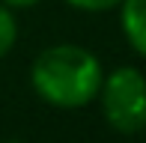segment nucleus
I'll list each match as a JSON object with an SVG mask.
<instances>
[{"instance_id": "f257e3e1", "label": "nucleus", "mask_w": 146, "mask_h": 143, "mask_svg": "<svg viewBox=\"0 0 146 143\" xmlns=\"http://www.w3.org/2000/svg\"><path fill=\"white\" fill-rule=\"evenodd\" d=\"M104 81V66L90 48L60 42L39 51L30 66V87L45 105L78 110L96 101Z\"/></svg>"}, {"instance_id": "f03ea898", "label": "nucleus", "mask_w": 146, "mask_h": 143, "mask_svg": "<svg viewBox=\"0 0 146 143\" xmlns=\"http://www.w3.org/2000/svg\"><path fill=\"white\" fill-rule=\"evenodd\" d=\"M96 101L116 134H140L146 128V75L137 66H116L108 72Z\"/></svg>"}, {"instance_id": "7ed1b4c3", "label": "nucleus", "mask_w": 146, "mask_h": 143, "mask_svg": "<svg viewBox=\"0 0 146 143\" xmlns=\"http://www.w3.org/2000/svg\"><path fill=\"white\" fill-rule=\"evenodd\" d=\"M119 9V27L125 42L134 54L146 57V0H122Z\"/></svg>"}, {"instance_id": "20e7f679", "label": "nucleus", "mask_w": 146, "mask_h": 143, "mask_svg": "<svg viewBox=\"0 0 146 143\" xmlns=\"http://www.w3.org/2000/svg\"><path fill=\"white\" fill-rule=\"evenodd\" d=\"M18 42V21H15V12L9 6L0 3V60L15 48Z\"/></svg>"}, {"instance_id": "39448f33", "label": "nucleus", "mask_w": 146, "mask_h": 143, "mask_svg": "<svg viewBox=\"0 0 146 143\" xmlns=\"http://www.w3.org/2000/svg\"><path fill=\"white\" fill-rule=\"evenodd\" d=\"M66 3L78 12H108V9H116L122 0H66Z\"/></svg>"}, {"instance_id": "423d86ee", "label": "nucleus", "mask_w": 146, "mask_h": 143, "mask_svg": "<svg viewBox=\"0 0 146 143\" xmlns=\"http://www.w3.org/2000/svg\"><path fill=\"white\" fill-rule=\"evenodd\" d=\"M3 6H9L12 12L15 9H30V6H36V3H42V0H0Z\"/></svg>"}, {"instance_id": "0eeeda50", "label": "nucleus", "mask_w": 146, "mask_h": 143, "mask_svg": "<svg viewBox=\"0 0 146 143\" xmlns=\"http://www.w3.org/2000/svg\"><path fill=\"white\" fill-rule=\"evenodd\" d=\"M0 143H24V140H0Z\"/></svg>"}]
</instances>
